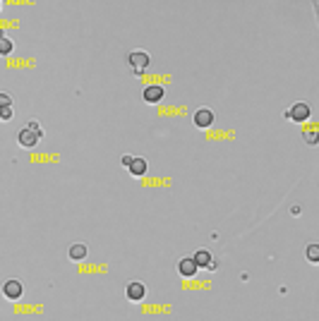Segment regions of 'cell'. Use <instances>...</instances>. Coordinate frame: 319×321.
I'll return each instance as SVG.
<instances>
[{
  "label": "cell",
  "mask_w": 319,
  "mask_h": 321,
  "mask_svg": "<svg viewBox=\"0 0 319 321\" xmlns=\"http://www.w3.org/2000/svg\"><path fill=\"white\" fill-rule=\"evenodd\" d=\"M307 259H310L312 264H317L319 261V247L317 245H310V247H307Z\"/></svg>",
  "instance_id": "cell-13"
},
{
  "label": "cell",
  "mask_w": 319,
  "mask_h": 321,
  "mask_svg": "<svg viewBox=\"0 0 319 321\" xmlns=\"http://www.w3.org/2000/svg\"><path fill=\"white\" fill-rule=\"evenodd\" d=\"M3 295H5L8 300L22 297V283H19V281H5V283H3Z\"/></svg>",
  "instance_id": "cell-6"
},
{
  "label": "cell",
  "mask_w": 319,
  "mask_h": 321,
  "mask_svg": "<svg viewBox=\"0 0 319 321\" xmlns=\"http://www.w3.org/2000/svg\"><path fill=\"white\" fill-rule=\"evenodd\" d=\"M192 122L197 125V127H209L211 122H214V113H211L209 108H200L197 113H194V118H192Z\"/></svg>",
  "instance_id": "cell-5"
},
{
  "label": "cell",
  "mask_w": 319,
  "mask_h": 321,
  "mask_svg": "<svg viewBox=\"0 0 319 321\" xmlns=\"http://www.w3.org/2000/svg\"><path fill=\"white\" fill-rule=\"evenodd\" d=\"M29 127H31V129H36V132H41V127H38V122H36V120H31V122H29Z\"/></svg>",
  "instance_id": "cell-16"
},
{
  "label": "cell",
  "mask_w": 319,
  "mask_h": 321,
  "mask_svg": "<svg viewBox=\"0 0 319 321\" xmlns=\"http://www.w3.org/2000/svg\"><path fill=\"white\" fill-rule=\"evenodd\" d=\"M128 170L132 175H137V177H139V175H144L146 173V161H144V158H139V156H132V161L128 163Z\"/></svg>",
  "instance_id": "cell-10"
},
{
  "label": "cell",
  "mask_w": 319,
  "mask_h": 321,
  "mask_svg": "<svg viewBox=\"0 0 319 321\" xmlns=\"http://www.w3.org/2000/svg\"><path fill=\"white\" fill-rule=\"evenodd\" d=\"M142 96H144L146 103H158L166 96V89L161 84H151V86H146L144 91H142Z\"/></svg>",
  "instance_id": "cell-4"
},
{
  "label": "cell",
  "mask_w": 319,
  "mask_h": 321,
  "mask_svg": "<svg viewBox=\"0 0 319 321\" xmlns=\"http://www.w3.org/2000/svg\"><path fill=\"white\" fill-rule=\"evenodd\" d=\"M17 142L22 144V147H36L38 142H41V132H36V129H31V127H24L22 132L17 134Z\"/></svg>",
  "instance_id": "cell-2"
},
{
  "label": "cell",
  "mask_w": 319,
  "mask_h": 321,
  "mask_svg": "<svg viewBox=\"0 0 319 321\" xmlns=\"http://www.w3.org/2000/svg\"><path fill=\"white\" fill-rule=\"evenodd\" d=\"M288 118L293 120V122H305V120L310 118V106L307 103H293V108L288 110Z\"/></svg>",
  "instance_id": "cell-3"
},
{
  "label": "cell",
  "mask_w": 319,
  "mask_h": 321,
  "mask_svg": "<svg viewBox=\"0 0 319 321\" xmlns=\"http://www.w3.org/2000/svg\"><path fill=\"white\" fill-rule=\"evenodd\" d=\"M87 257V247L84 245H72L70 247V259H74V261H79V259Z\"/></svg>",
  "instance_id": "cell-11"
},
{
  "label": "cell",
  "mask_w": 319,
  "mask_h": 321,
  "mask_svg": "<svg viewBox=\"0 0 319 321\" xmlns=\"http://www.w3.org/2000/svg\"><path fill=\"white\" fill-rule=\"evenodd\" d=\"M12 48H15V43L0 34V55H10V53H12Z\"/></svg>",
  "instance_id": "cell-12"
},
{
  "label": "cell",
  "mask_w": 319,
  "mask_h": 321,
  "mask_svg": "<svg viewBox=\"0 0 319 321\" xmlns=\"http://www.w3.org/2000/svg\"><path fill=\"white\" fill-rule=\"evenodd\" d=\"M8 106H12V99L8 94H0V108H8Z\"/></svg>",
  "instance_id": "cell-15"
},
{
  "label": "cell",
  "mask_w": 319,
  "mask_h": 321,
  "mask_svg": "<svg viewBox=\"0 0 319 321\" xmlns=\"http://www.w3.org/2000/svg\"><path fill=\"white\" fill-rule=\"evenodd\" d=\"M12 115H15L12 106H8V108H0V120H12Z\"/></svg>",
  "instance_id": "cell-14"
},
{
  "label": "cell",
  "mask_w": 319,
  "mask_h": 321,
  "mask_svg": "<svg viewBox=\"0 0 319 321\" xmlns=\"http://www.w3.org/2000/svg\"><path fill=\"white\" fill-rule=\"evenodd\" d=\"M149 63H151V58H149V53H144V51H132V53L128 55V65L132 67V72L135 74H142L149 67Z\"/></svg>",
  "instance_id": "cell-1"
},
{
  "label": "cell",
  "mask_w": 319,
  "mask_h": 321,
  "mask_svg": "<svg viewBox=\"0 0 319 321\" xmlns=\"http://www.w3.org/2000/svg\"><path fill=\"white\" fill-rule=\"evenodd\" d=\"M192 259H194V264H197V266H207L209 271H214V268H216V261L211 259V254L207 252V249H197Z\"/></svg>",
  "instance_id": "cell-7"
},
{
  "label": "cell",
  "mask_w": 319,
  "mask_h": 321,
  "mask_svg": "<svg viewBox=\"0 0 319 321\" xmlns=\"http://www.w3.org/2000/svg\"><path fill=\"white\" fill-rule=\"evenodd\" d=\"M128 300H132V302H139V300H144V295H146V288H144V283H130L128 285Z\"/></svg>",
  "instance_id": "cell-8"
},
{
  "label": "cell",
  "mask_w": 319,
  "mask_h": 321,
  "mask_svg": "<svg viewBox=\"0 0 319 321\" xmlns=\"http://www.w3.org/2000/svg\"><path fill=\"white\" fill-rule=\"evenodd\" d=\"M197 264H194V259L192 257H185L180 259V264H178V271H180V276H185V278H192V276L197 273Z\"/></svg>",
  "instance_id": "cell-9"
}]
</instances>
